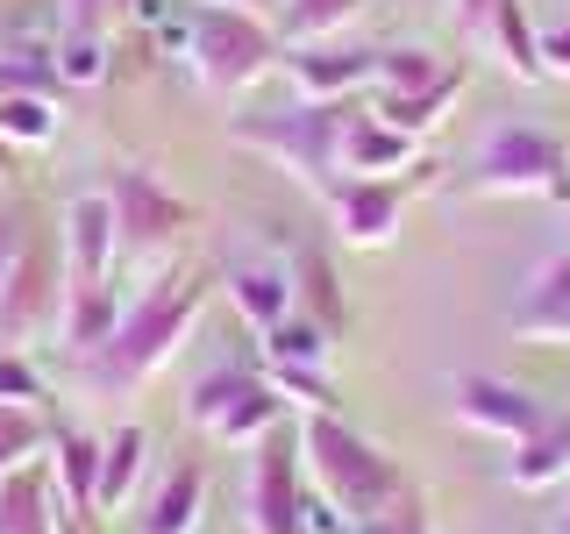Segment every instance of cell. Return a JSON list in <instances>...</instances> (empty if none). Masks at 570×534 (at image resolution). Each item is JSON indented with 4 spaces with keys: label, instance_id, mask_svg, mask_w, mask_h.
<instances>
[{
    "label": "cell",
    "instance_id": "6da1fadb",
    "mask_svg": "<svg viewBox=\"0 0 570 534\" xmlns=\"http://www.w3.org/2000/svg\"><path fill=\"white\" fill-rule=\"evenodd\" d=\"M207 293H214L207 271H178V264H171V271H157L129 299V307H121L115 335H107L94 356H79V364H86V385H94L100 399H136V392L178 356V343L193 335Z\"/></svg>",
    "mask_w": 570,
    "mask_h": 534
},
{
    "label": "cell",
    "instance_id": "7a4b0ae2",
    "mask_svg": "<svg viewBox=\"0 0 570 534\" xmlns=\"http://www.w3.org/2000/svg\"><path fill=\"white\" fill-rule=\"evenodd\" d=\"M299 463L314 477V498H328L350 521H371L379 506H392L414 485L400 471V456H385L371 435H356L343 414H299Z\"/></svg>",
    "mask_w": 570,
    "mask_h": 534
},
{
    "label": "cell",
    "instance_id": "3957f363",
    "mask_svg": "<svg viewBox=\"0 0 570 534\" xmlns=\"http://www.w3.org/2000/svg\"><path fill=\"white\" fill-rule=\"evenodd\" d=\"M178 36H186L193 79H200L214 100H236V93H249L257 79H272L285 65L278 29L257 22V14H243V8H222V0H186Z\"/></svg>",
    "mask_w": 570,
    "mask_h": 534
},
{
    "label": "cell",
    "instance_id": "277c9868",
    "mask_svg": "<svg viewBox=\"0 0 570 534\" xmlns=\"http://www.w3.org/2000/svg\"><path fill=\"white\" fill-rule=\"evenodd\" d=\"M350 100H299V107H278V115H236V142L264 150L285 178H299L307 192L328 200V186L343 178V121H350Z\"/></svg>",
    "mask_w": 570,
    "mask_h": 534
},
{
    "label": "cell",
    "instance_id": "5b68a950",
    "mask_svg": "<svg viewBox=\"0 0 570 534\" xmlns=\"http://www.w3.org/2000/svg\"><path fill=\"white\" fill-rule=\"evenodd\" d=\"M107 200H115V228H121V271L150 285L157 271H171V257H178V243H186V228H193V207L178 200V192L165 186L157 171H142V165H121L115 178H107Z\"/></svg>",
    "mask_w": 570,
    "mask_h": 534
},
{
    "label": "cell",
    "instance_id": "8992f818",
    "mask_svg": "<svg viewBox=\"0 0 570 534\" xmlns=\"http://www.w3.org/2000/svg\"><path fill=\"white\" fill-rule=\"evenodd\" d=\"M471 200H570V157L542 129H492L463 171Z\"/></svg>",
    "mask_w": 570,
    "mask_h": 534
},
{
    "label": "cell",
    "instance_id": "52a82bcc",
    "mask_svg": "<svg viewBox=\"0 0 570 534\" xmlns=\"http://www.w3.org/2000/svg\"><path fill=\"white\" fill-rule=\"evenodd\" d=\"M186 421L200 427L214 449H243V442H264L285 421V399H278L272 378L222 364V370H207V378L186 392Z\"/></svg>",
    "mask_w": 570,
    "mask_h": 534
},
{
    "label": "cell",
    "instance_id": "ba28073f",
    "mask_svg": "<svg viewBox=\"0 0 570 534\" xmlns=\"http://www.w3.org/2000/svg\"><path fill=\"white\" fill-rule=\"evenodd\" d=\"M58 307H65V285H58V249L36 243L22 249L8 278H0V349H29L43 328H58Z\"/></svg>",
    "mask_w": 570,
    "mask_h": 534
},
{
    "label": "cell",
    "instance_id": "9c48e42d",
    "mask_svg": "<svg viewBox=\"0 0 570 534\" xmlns=\"http://www.w3.org/2000/svg\"><path fill=\"white\" fill-rule=\"evenodd\" d=\"M421 171V165H414ZM421 178H335L328 186V221H335V236H343L350 249H385L392 236H400V221H406V192H414Z\"/></svg>",
    "mask_w": 570,
    "mask_h": 534
},
{
    "label": "cell",
    "instance_id": "30bf717a",
    "mask_svg": "<svg viewBox=\"0 0 570 534\" xmlns=\"http://www.w3.org/2000/svg\"><path fill=\"white\" fill-rule=\"evenodd\" d=\"M450 414L471 427V435H492V442H528L534 427H542V399L507 378H485V370H463V378H450Z\"/></svg>",
    "mask_w": 570,
    "mask_h": 534
},
{
    "label": "cell",
    "instance_id": "8fae6325",
    "mask_svg": "<svg viewBox=\"0 0 570 534\" xmlns=\"http://www.w3.org/2000/svg\"><path fill=\"white\" fill-rule=\"evenodd\" d=\"M249 527L257 534H307V498H299V435L257 442V477H249Z\"/></svg>",
    "mask_w": 570,
    "mask_h": 534
},
{
    "label": "cell",
    "instance_id": "7c38bea8",
    "mask_svg": "<svg viewBox=\"0 0 570 534\" xmlns=\"http://www.w3.org/2000/svg\"><path fill=\"white\" fill-rule=\"evenodd\" d=\"M65 285H115L121 278V228L107 192H79L65 207Z\"/></svg>",
    "mask_w": 570,
    "mask_h": 534
},
{
    "label": "cell",
    "instance_id": "4fadbf2b",
    "mask_svg": "<svg viewBox=\"0 0 570 534\" xmlns=\"http://www.w3.org/2000/svg\"><path fill=\"white\" fill-rule=\"evenodd\" d=\"M285 71H293L299 100H350L371 86V71H379V50L364 43H293V58H285Z\"/></svg>",
    "mask_w": 570,
    "mask_h": 534
},
{
    "label": "cell",
    "instance_id": "5bb4252c",
    "mask_svg": "<svg viewBox=\"0 0 570 534\" xmlns=\"http://www.w3.org/2000/svg\"><path fill=\"white\" fill-rule=\"evenodd\" d=\"M343 178H400V171H414L421 157H414V142H406L400 129H385L379 115H371V100H356L350 107V121H343Z\"/></svg>",
    "mask_w": 570,
    "mask_h": 534
},
{
    "label": "cell",
    "instance_id": "9a60e30c",
    "mask_svg": "<svg viewBox=\"0 0 570 534\" xmlns=\"http://www.w3.org/2000/svg\"><path fill=\"white\" fill-rule=\"evenodd\" d=\"M513 335L521 343H570V243L528 278L521 307H513Z\"/></svg>",
    "mask_w": 570,
    "mask_h": 534
},
{
    "label": "cell",
    "instance_id": "2e32d148",
    "mask_svg": "<svg viewBox=\"0 0 570 534\" xmlns=\"http://www.w3.org/2000/svg\"><path fill=\"white\" fill-rule=\"evenodd\" d=\"M463 86H471V65L456 58L428 93H371V115H379L385 129H400L406 142H421V136H435L442 121H450V107L463 100Z\"/></svg>",
    "mask_w": 570,
    "mask_h": 534
},
{
    "label": "cell",
    "instance_id": "e0dca14e",
    "mask_svg": "<svg viewBox=\"0 0 570 534\" xmlns=\"http://www.w3.org/2000/svg\"><path fill=\"white\" fill-rule=\"evenodd\" d=\"M293 307L314 320L321 335H335L343 343V328H350V293H343V278H335V264H328V249L321 243H299L293 249Z\"/></svg>",
    "mask_w": 570,
    "mask_h": 534
},
{
    "label": "cell",
    "instance_id": "ac0fdd59",
    "mask_svg": "<svg viewBox=\"0 0 570 534\" xmlns=\"http://www.w3.org/2000/svg\"><path fill=\"white\" fill-rule=\"evenodd\" d=\"M478 43L507 65V79H521V86L542 79V29L528 22V0H499L485 14V29H478Z\"/></svg>",
    "mask_w": 570,
    "mask_h": 534
},
{
    "label": "cell",
    "instance_id": "d6986e66",
    "mask_svg": "<svg viewBox=\"0 0 570 534\" xmlns=\"http://www.w3.org/2000/svg\"><path fill=\"white\" fill-rule=\"evenodd\" d=\"M121 320V293L115 285H65V307H58V343L71 356H94Z\"/></svg>",
    "mask_w": 570,
    "mask_h": 534
},
{
    "label": "cell",
    "instance_id": "ffe728a7",
    "mask_svg": "<svg viewBox=\"0 0 570 534\" xmlns=\"http://www.w3.org/2000/svg\"><path fill=\"white\" fill-rule=\"evenodd\" d=\"M507 485H513V492L570 485V421H542L528 442H513V456H507Z\"/></svg>",
    "mask_w": 570,
    "mask_h": 534
},
{
    "label": "cell",
    "instance_id": "44dd1931",
    "mask_svg": "<svg viewBox=\"0 0 570 534\" xmlns=\"http://www.w3.org/2000/svg\"><path fill=\"white\" fill-rule=\"evenodd\" d=\"M200 521H207V471L200 463H178L165 485H157V498L142 506L136 534H200Z\"/></svg>",
    "mask_w": 570,
    "mask_h": 534
},
{
    "label": "cell",
    "instance_id": "7402d4cb",
    "mask_svg": "<svg viewBox=\"0 0 570 534\" xmlns=\"http://www.w3.org/2000/svg\"><path fill=\"white\" fill-rule=\"evenodd\" d=\"M142 463H150V435H142L136 421H121L115 435H100V492H94V521H100V513H121V506H129Z\"/></svg>",
    "mask_w": 570,
    "mask_h": 534
},
{
    "label": "cell",
    "instance_id": "603a6c76",
    "mask_svg": "<svg viewBox=\"0 0 570 534\" xmlns=\"http://www.w3.org/2000/svg\"><path fill=\"white\" fill-rule=\"evenodd\" d=\"M228 299H236V314L249 320V328H278L285 314H293V278L285 271H264V264H243V271H228Z\"/></svg>",
    "mask_w": 570,
    "mask_h": 534
},
{
    "label": "cell",
    "instance_id": "cb8c5ba5",
    "mask_svg": "<svg viewBox=\"0 0 570 534\" xmlns=\"http://www.w3.org/2000/svg\"><path fill=\"white\" fill-rule=\"evenodd\" d=\"M0 142H8L14 157L50 150V142H58V100L50 93H0Z\"/></svg>",
    "mask_w": 570,
    "mask_h": 534
},
{
    "label": "cell",
    "instance_id": "d4e9b609",
    "mask_svg": "<svg viewBox=\"0 0 570 534\" xmlns=\"http://www.w3.org/2000/svg\"><path fill=\"white\" fill-rule=\"evenodd\" d=\"M450 65L456 58H442V50H428V43H392V50H379L371 93H428V86H435Z\"/></svg>",
    "mask_w": 570,
    "mask_h": 534
},
{
    "label": "cell",
    "instance_id": "484cf974",
    "mask_svg": "<svg viewBox=\"0 0 570 534\" xmlns=\"http://www.w3.org/2000/svg\"><path fill=\"white\" fill-rule=\"evenodd\" d=\"M364 8H371V0H285L278 43L285 50H293V43H328V36H343Z\"/></svg>",
    "mask_w": 570,
    "mask_h": 534
},
{
    "label": "cell",
    "instance_id": "4316f807",
    "mask_svg": "<svg viewBox=\"0 0 570 534\" xmlns=\"http://www.w3.org/2000/svg\"><path fill=\"white\" fill-rule=\"evenodd\" d=\"M94 492H100V435H58V498L94 521Z\"/></svg>",
    "mask_w": 570,
    "mask_h": 534
},
{
    "label": "cell",
    "instance_id": "83f0119b",
    "mask_svg": "<svg viewBox=\"0 0 570 534\" xmlns=\"http://www.w3.org/2000/svg\"><path fill=\"white\" fill-rule=\"evenodd\" d=\"M328 349H335V335H321L307 314H285L278 328H264V364H321L328 370Z\"/></svg>",
    "mask_w": 570,
    "mask_h": 534
},
{
    "label": "cell",
    "instance_id": "f1b7e54d",
    "mask_svg": "<svg viewBox=\"0 0 570 534\" xmlns=\"http://www.w3.org/2000/svg\"><path fill=\"white\" fill-rule=\"evenodd\" d=\"M0 534H50V498L36 485V471L0 477Z\"/></svg>",
    "mask_w": 570,
    "mask_h": 534
},
{
    "label": "cell",
    "instance_id": "f546056e",
    "mask_svg": "<svg viewBox=\"0 0 570 534\" xmlns=\"http://www.w3.org/2000/svg\"><path fill=\"white\" fill-rule=\"evenodd\" d=\"M264 378L278 385L285 406H299V414H335V385L321 364H264Z\"/></svg>",
    "mask_w": 570,
    "mask_h": 534
},
{
    "label": "cell",
    "instance_id": "4dcf8cb0",
    "mask_svg": "<svg viewBox=\"0 0 570 534\" xmlns=\"http://www.w3.org/2000/svg\"><path fill=\"white\" fill-rule=\"evenodd\" d=\"M50 442V427L36 421V406H0V477L29 471V456Z\"/></svg>",
    "mask_w": 570,
    "mask_h": 534
},
{
    "label": "cell",
    "instance_id": "1f68e13d",
    "mask_svg": "<svg viewBox=\"0 0 570 534\" xmlns=\"http://www.w3.org/2000/svg\"><path fill=\"white\" fill-rule=\"evenodd\" d=\"M356 534H435V527H428V498L406 485L392 506H379L371 521H356Z\"/></svg>",
    "mask_w": 570,
    "mask_h": 534
},
{
    "label": "cell",
    "instance_id": "d6a6232c",
    "mask_svg": "<svg viewBox=\"0 0 570 534\" xmlns=\"http://www.w3.org/2000/svg\"><path fill=\"white\" fill-rule=\"evenodd\" d=\"M0 406H43V378L22 364V349H0Z\"/></svg>",
    "mask_w": 570,
    "mask_h": 534
},
{
    "label": "cell",
    "instance_id": "836d02e7",
    "mask_svg": "<svg viewBox=\"0 0 570 534\" xmlns=\"http://www.w3.org/2000/svg\"><path fill=\"white\" fill-rule=\"evenodd\" d=\"M22 249H29V221H22V207L0 200V278L22 264Z\"/></svg>",
    "mask_w": 570,
    "mask_h": 534
},
{
    "label": "cell",
    "instance_id": "e575fe53",
    "mask_svg": "<svg viewBox=\"0 0 570 534\" xmlns=\"http://www.w3.org/2000/svg\"><path fill=\"white\" fill-rule=\"evenodd\" d=\"M542 79H570V22L542 29Z\"/></svg>",
    "mask_w": 570,
    "mask_h": 534
},
{
    "label": "cell",
    "instance_id": "d590c367",
    "mask_svg": "<svg viewBox=\"0 0 570 534\" xmlns=\"http://www.w3.org/2000/svg\"><path fill=\"white\" fill-rule=\"evenodd\" d=\"M499 8V0H450V14H456V29L463 36H471V43H478V29H485V14Z\"/></svg>",
    "mask_w": 570,
    "mask_h": 534
},
{
    "label": "cell",
    "instance_id": "8d00e7d4",
    "mask_svg": "<svg viewBox=\"0 0 570 534\" xmlns=\"http://www.w3.org/2000/svg\"><path fill=\"white\" fill-rule=\"evenodd\" d=\"M549 534H570V492H563V506L549 513Z\"/></svg>",
    "mask_w": 570,
    "mask_h": 534
},
{
    "label": "cell",
    "instance_id": "74e56055",
    "mask_svg": "<svg viewBox=\"0 0 570 534\" xmlns=\"http://www.w3.org/2000/svg\"><path fill=\"white\" fill-rule=\"evenodd\" d=\"M8 171H14V150H8V142H0V186H8Z\"/></svg>",
    "mask_w": 570,
    "mask_h": 534
},
{
    "label": "cell",
    "instance_id": "f35d334b",
    "mask_svg": "<svg viewBox=\"0 0 570 534\" xmlns=\"http://www.w3.org/2000/svg\"><path fill=\"white\" fill-rule=\"evenodd\" d=\"M121 8H150V0H121Z\"/></svg>",
    "mask_w": 570,
    "mask_h": 534
}]
</instances>
